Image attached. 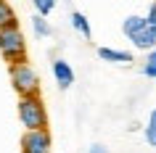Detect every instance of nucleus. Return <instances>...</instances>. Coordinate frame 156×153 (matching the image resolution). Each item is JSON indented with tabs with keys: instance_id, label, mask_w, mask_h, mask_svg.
<instances>
[{
	"instance_id": "7",
	"label": "nucleus",
	"mask_w": 156,
	"mask_h": 153,
	"mask_svg": "<svg viewBox=\"0 0 156 153\" xmlns=\"http://www.w3.org/2000/svg\"><path fill=\"white\" fill-rule=\"evenodd\" d=\"M95 53H98L101 61H106V64H114V66H130V64H135V56H132L130 50H119V48L101 45Z\"/></svg>"
},
{
	"instance_id": "15",
	"label": "nucleus",
	"mask_w": 156,
	"mask_h": 153,
	"mask_svg": "<svg viewBox=\"0 0 156 153\" xmlns=\"http://www.w3.org/2000/svg\"><path fill=\"white\" fill-rule=\"evenodd\" d=\"M87 153H108L106 145H101V143H93L90 148H87Z\"/></svg>"
},
{
	"instance_id": "13",
	"label": "nucleus",
	"mask_w": 156,
	"mask_h": 153,
	"mask_svg": "<svg viewBox=\"0 0 156 153\" xmlns=\"http://www.w3.org/2000/svg\"><path fill=\"white\" fill-rule=\"evenodd\" d=\"M34 5V13H40V16H50L53 11H56V0H29Z\"/></svg>"
},
{
	"instance_id": "8",
	"label": "nucleus",
	"mask_w": 156,
	"mask_h": 153,
	"mask_svg": "<svg viewBox=\"0 0 156 153\" xmlns=\"http://www.w3.org/2000/svg\"><path fill=\"white\" fill-rule=\"evenodd\" d=\"M69 24H72V29L82 40H93V26H90V21H87V16H85L82 11H72L69 13Z\"/></svg>"
},
{
	"instance_id": "6",
	"label": "nucleus",
	"mask_w": 156,
	"mask_h": 153,
	"mask_svg": "<svg viewBox=\"0 0 156 153\" xmlns=\"http://www.w3.org/2000/svg\"><path fill=\"white\" fill-rule=\"evenodd\" d=\"M50 71H53V79H56V85L61 90H69L74 85V69L72 64L66 61V58H53V64H50Z\"/></svg>"
},
{
	"instance_id": "9",
	"label": "nucleus",
	"mask_w": 156,
	"mask_h": 153,
	"mask_svg": "<svg viewBox=\"0 0 156 153\" xmlns=\"http://www.w3.org/2000/svg\"><path fill=\"white\" fill-rule=\"evenodd\" d=\"M19 24V16L13 5H11L8 0H0V29H5V26H16Z\"/></svg>"
},
{
	"instance_id": "4",
	"label": "nucleus",
	"mask_w": 156,
	"mask_h": 153,
	"mask_svg": "<svg viewBox=\"0 0 156 153\" xmlns=\"http://www.w3.org/2000/svg\"><path fill=\"white\" fill-rule=\"evenodd\" d=\"M0 56L8 64L27 61V40H24V32H21L19 24L0 29Z\"/></svg>"
},
{
	"instance_id": "2",
	"label": "nucleus",
	"mask_w": 156,
	"mask_h": 153,
	"mask_svg": "<svg viewBox=\"0 0 156 153\" xmlns=\"http://www.w3.org/2000/svg\"><path fill=\"white\" fill-rule=\"evenodd\" d=\"M8 79L11 87L16 90L19 98L24 95H40V74L29 61H16L8 64Z\"/></svg>"
},
{
	"instance_id": "12",
	"label": "nucleus",
	"mask_w": 156,
	"mask_h": 153,
	"mask_svg": "<svg viewBox=\"0 0 156 153\" xmlns=\"http://www.w3.org/2000/svg\"><path fill=\"white\" fill-rule=\"evenodd\" d=\"M140 74L148 79H156V50H148L143 64H140Z\"/></svg>"
},
{
	"instance_id": "10",
	"label": "nucleus",
	"mask_w": 156,
	"mask_h": 153,
	"mask_svg": "<svg viewBox=\"0 0 156 153\" xmlns=\"http://www.w3.org/2000/svg\"><path fill=\"white\" fill-rule=\"evenodd\" d=\"M32 29H34V34H37V37H42V40L53 37V26L48 24V16L34 13V16H32Z\"/></svg>"
},
{
	"instance_id": "3",
	"label": "nucleus",
	"mask_w": 156,
	"mask_h": 153,
	"mask_svg": "<svg viewBox=\"0 0 156 153\" xmlns=\"http://www.w3.org/2000/svg\"><path fill=\"white\" fill-rule=\"evenodd\" d=\"M19 121L24 129H45L48 127V111L40 95L19 98Z\"/></svg>"
},
{
	"instance_id": "11",
	"label": "nucleus",
	"mask_w": 156,
	"mask_h": 153,
	"mask_svg": "<svg viewBox=\"0 0 156 153\" xmlns=\"http://www.w3.org/2000/svg\"><path fill=\"white\" fill-rule=\"evenodd\" d=\"M143 140H146L151 148H156V108L148 113V119H146V127H143Z\"/></svg>"
},
{
	"instance_id": "1",
	"label": "nucleus",
	"mask_w": 156,
	"mask_h": 153,
	"mask_svg": "<svg viewBox=\"0 0 156 153\" xmlns=\"http://www.w3.org/2000/svg\"><path fill=\"white\" fill-rule=\"evenodd\" d=\"M122 34L132 42L135 50H156V24H151L146 16H138V13H130V16L122 21Z\"/></svg>"
},
{
	"instance_id": "5",
	"label": "nucleus",
	"mask_w": 156,
	"mask_h": 153,
	"mask_svg": "<svg viewBox=\"0 0 156 153\" xmlns=\"http://www.w3.org/2000/svg\"><path fill=\"white\" fill-rule=\"evenodd\" d=\"M19 145H21V153H53V137H50L48 127L45 129H24Z\"/></svg>"
},
{
	"instance_id": "14",
	"label": "nucleus",
	"mask_w": 156,
	"mask_h": 153,
	"mask_svg": "<svg viewBox=\"0 0 156 153\" xmlns=\"http://www.w3.org/2000/svg\"><path fill=\"white\" fill-rule=\"evenodd\" d=\"M146 19L151 21V24H156V0L148 5V11H146Z\"/></svg>"
}]
</instances>
